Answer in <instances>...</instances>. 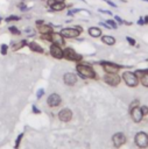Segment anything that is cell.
<instances>
[{
  "instance_id": "6da1fadb",
  "label": "cell",
  "mask_w": 148,
  "mask_h": 149,
  "mask_svg": "<svg viewBox=\"0 0 148 149\" xmlns=\"http://www.w3.org/2000/svg\"><path fill=\"white\" fill-rule=\"evenodd\" d=\"M76 70L78 72V74L82 78H97V74L94 72V70L86 64H78L76 66Z\"/></svg>"
},
{
  "instance_id": "7a4b0ae2",
  "label": "cell",
  "mask_w": 148,
  "mask_h": 149,
  "mask_svg": "<svg viewBox=\"0 0 148 149\" xmlns=\"http://www.w3.org/2000/svg\"><path fill=\"white\" fill-rule=\"evenodd\" d=\"M122 80L129 87H136L139 85V77L132 71H125L122 73Z\"/></svg>"
},
{
  "instance_id": "3957f363",
  "label": "cell",
  "mask_w": 148,
  "mask_h": 149,
  "mask_svg": "<svg viewBox=\"0 0 148 149\" xmlns=\"http://www.w3.org/2000/svg\"><path fill=\"white\" fill-rule=\"evenodd\" d=\"M134 142L135 144L141 148V149H146L148 148V134L145 132H139L136 133L135 137H134Z\"/></svg>"
},
{
  "instance_id": "277c9868",
  "label": "cell",
  "mask_w": 148,
  "mask_h": 149,
  "mask_svg": "<svg viewBox=\"0 0 148 149\" xmlns=\"http://www.w3.org/2000/svg\"><path fill=\"white\" fill-rule=\"evenodd\" d=\"M104 81L111 86H118L121 81V77L118 73H106L104 76Z\"/></svg>"
},
{
  "instance_id": "5b68a950",
  "label": "cell",
  "mask_w": 148,
  "mask_h": 149,
  "mask_svg": "<svg viewBox=\"0 0 148 149\" xmlns=\"http://www.w3.org/2000/svg\"><path fill=\"white\" fill-rule=\"evenodd\" d=\"M100 64L103 65V69L105 70L106 73H118V71L122 68V65H118L111 62H100Z\"/></svg>"
},
{
  "instance_id": "8992f818",
  "label": "cell",
  "mask_w": 148,
  "mask_h": 149,
  "mask_svg": "<svg viewBox=\"0 0 148 149\" xmlns=\"http://www.w3.org/2000/svg\"><path fill=\"white\" fill-rule=\"evenodd\" d=\"M63 57L69 59V61H75V62H78L82 59V56L76 54V51L72 48H65L63 50Z\"/></svg>"
},
{
  "instance_id": "52a82bcc",
  "label": "cell",
  "mask_w": 148,
  "mask_h": 149,
  "mask_svg": "<svg viewBox=\"0 0 148 149\" xmlns=\"http://www.w3.org/2000/svg\"><path fill=\"white\" fill-rule=\"evenodd\" d=\"M129 113H131V118H132V120H133L135 123H139V122L142 121V119H143V114H142L141 108H140L139 106H135V107H133L132 109H129Z\"/></svg>"
},
{
  "instance_id": "ba28073f",
  "label": "cell",
  "mask_w": 148,
  "mask_h": 149,
  "mask_svg": "<svg viewBox=\"0 0 148 149\" xmlns=\"http://www.w3.org/2000/svg\"><path fill=\"white\" fill-rule=\"evenodd\" d=\"M112 142H113V146L114 147L120 148L121 146H124L127 142V137L122 133H117V134H114L112 136Z\"/></svg>"
},
{
  "instance_id": "9c48e42d",
  "label": "cell",
  "mask_w": 148,
  "mask_h": 149,
  "mask_svg": "<svg viewBox=\"0 0 148 149\" xmlns=\"http://www.w3.org/2000/svg\"><path fill=\"white\" fill-rule=\"evenodd\" d=\"M61 34H62L63 37H66V38H75V37H77V36L80 34V31L77 30L75 27H72V28H63V29L61 30Z\"/></svg>"
},
{
  "instance_id": "30bf717a",
  "label": "cell",
  "mask_w": 148,
  "mask_h": 149,
  "mask_svg": "<svg viewBox=\"0 0 148 149\" xmlns=\"http://www.w3.org/2000/svg\"><path fill=\"white\" fill-rule=\"evenodd\" d=\"M50 55L57 59H61V58H63V50L61 49V47L58 44L52 43L50 45Z\"/></svg>"
},
{
  "instance_id": "8fae6325",
  "label": "cell",
  "mask_w": 148,
  "mask_h": 149,
  "mask_svg": "<svg viewBox=\"0 0 148 149\" xmlns=\"http://www.w3.org/2000/svg\"><path fill=\"white\" fill-rule=\"evenodd\" d=\"M58 118H59L61 121H63V122H68V121H70L71 118H72V112H71L69 108H63V109L59 112Z\"/></svg>"
},
{
  "instance_id": "7c38bea8",
  "label": "cell",
  "mask_w": 148,
  "mask_h": 149,
  "mask_svg": "<svg viewBox=\"0 0 148 149\" xmlns=\"http://www.w3.org/2000/svg\"><path fill=\"white\" fill-rule=\"evenodd\" d=\"M61 104V97L57 94V93H52L49 95L48 98V105L50 107H56Z\"/></svg>"
},
{
  "instance_id": "4fadbf2b",
  "label": "cell",
  "mask_w": 148,
  "mask_h": 149,
  "mask_svg": "<svg viewBox=\"0 0 148 149\" xmlns=\"http://www.w3.org/2000/svg\"><path fill=\"white\" fill-rule=\"evenodd\" d=\"M51 42H54L55 44H58V45H64L65 42H64V37L62 36L61 33H51Z\"/></svg>"
},
{
  "instance_id": "5bb4252c",
  "label": "cell",
  "mask_w": 148,
  "mask_h": 149,
  "mask_svg": "<svg viewBox=\"0 0 148 149\" xmlns=\"http://www.w3.org/2000/svg\"><path fill=\"white\" fill-rule=\"evenodd\" d=\"M63 80H64V83H65L66 85H70V86H71V85H75V84H76V81H77V77H76L75 73L68 72V73L64 74Z\"/></svg>"
},
{
  "instance_id": "9a60e30c",
  "label": "cell",
  "mask_w": 148,
  "mask_h": 149,
  "mask_svg": "<svg viewBox=\"0 0 148 149\" xmlns=\"http://www.w3.org/2000/svg\"><path fill=\"white\" fill-rule=\"evenodd\" d=\"M37 30L40 34H51L52 33V28L50 24H41V26H37Z\"/></svg>"
},
{
  "instance_id": "2e32d148",
  "label": "cell",
  "mask_w": 148,
  "mask_h": 149,
  "mask_svg": "<svg viewBox=\"0 0 148 149\" xmlns=\"http://www.w3.org/2000/svg\"><path fill=\"white\" fill-rule=\"evenodd\" d=\"M87 31H89L90 36H92V37H99V36H101V30L98 27H90Z\"/></svg>"
},
{
  "instance_id": "e0dca14e",
  "label": "cell",
  "mask_w": 148,
  "mask_h": 149,
  "mask_svg": "<svg viewBox=\"0 0 148 149\" xmlns=\"http://www.w3.org/2000/svg\"><path fill=\"white\" fill-rule=\"evenodd\" d=\"M49 7H50V9H51L52 12H58V10L64 9V8H65V5H64L63 2H52Z\"/></svg>"
},
{
  "instance_id": "ac0fdd59",
  "label": "cell",
  "mask_w": 148,
  "mask_h": 149,
  "mask_svg": "<svg viewBox=\"0 0 148 149\" xmlns=\"http://www.w3.org/2000/svg\"><path fill=\"white\" fill-rule=\"evenodd\" d=\"M101 41L107 45H113L115 43V38L113 36H110V35H103L101 36Z\"/></svg>"
},
{
  "instance_id": "d6986e66",
  "label": "cell",
  "mask_w": 148,
  "mask_h": 149,
  "mask_svg": "<svg viewBox=\"0 0 148 149\" xmlns=\"http://www.w3.org/2000/svg\"><path fill=\"white\" fill-rule=\"evenodd\" d=\"M28 47H29V49L30 50H33V51H35V52H43V49H42V47L40 45V44H37L36 42H30V43H28Z\"/></svg>"
},
{
  "instance_id": "ffe728a7",
  "label": "cell",
  "mask_w": 148,
  "mask_h": 149,
  "mask_svg": "<svg viewBox=\"0 0 148 149\" xmlns=\"http://www.w3.org/2000/svg\"><path fill=\"white\" fill-rule=\"evenodd\" d=\"M139 80H140V83H141L145 87H148V73H146V74L141 76Z\"/></svg>"
},
{
  "instance_id": "44dd1931",
  "label": "cell",
  "mask_w": 148,
  "mask_h": 149,
  "mask_svg": "<svg viewBox=\"0 0 148 149\" xmlns=\"http://www.w3.org/2000/svg\"><path fill=\"white\" fill-rule=\"evenodd\" d=\"M26 44H28L24 40H22L20 43H16V44H14V47H13V50H17V49H21L22 47H24Z\"/></svg>"
},
{
  "instance_id": "7402d4cb",
  "label": "cell",
  "mask_w": 148,
  "mask_h": 149,
  "mask_svg": "<svg viewBox=\"0 0 148 149\" xmlns=\"http://www.w3.org/2000/svg\"><path fill=\"white\" fill-rule=\"evenodd\" d=\"M106 23L111 27V28H113V29H117L118 28V24H117V22L114 21V20H112V19H108V20H106Z\"/></svg>"
},
{
  "instance_id": "603a6c76",
  "label": "cell",
  "mask_w": 148,
  "mask_h": 149,
  "mask_svg": "<svg viewBox=\"0 0 148 149\" xmlns=\"http://www.w3.org/2000/svg\"><path fill=\"white\" fill-rule=\"evenodd\" d=\"M8 30H9L12 34H14V35H20V30H19L16 27H9Z\"/></svg>"
},
{
  "instance_id": "cb8c5ba5",
  "label": "cell",
  "mask_w": 148,
  "mask_h": 149,
  "mask_svg": "<svg viewBox=\"0 0 148 149\" xmlns=\"http://www.w3.org/2000/svg\"><path fill=\"white\" fill-rule=\"evenodd\" d=\"M19 20H20V17L16 16V15H10V16L6 17V21L7 22H9V21H19Z\"/></svg>"
},
{
  "instance_id": "d4e9b609",
  "label": "cell",
  "mask_w": 148,
  "mask_h": 149,
  "mask_svg": "<svg viewBox=\"0 0 148 149\" xmlns=\"http://www.w3.org/2000/svg\"><path fill=\"white\" fill-rule=\"evenodd\" d=\"M41 38L44 40V41L51 42V35H50V34H41Z\"/></svg>"
},
{
  "instance_id": "484cf974",
  "label": "cell",
  "mask_w": 148,
  "mask_h": 149,
  "mask_svg": "<svg viewBox=\"0 0 148 149\" xmlns=\"http://www.w3.org/2000/svg\"><path fill=\"white\" fill-rule=\"evenodd\" d=\"M141 108V112H142V114H143V116H146V115H148V106H141L140 107Z\"/></svg>"
},
{
  "instance_id": "4316f807",
  "label": "cell",
  "mask_w": 148,
  "mask_h": 149,
  "mask_svg": "<svg viewBox=\"0 0 148 149\" xmlns=\"http://www.w3.org/2000/svg\"><path fill=\"white\" fill-rule=\"evenodd\" d=\"M126 40H127V42H128L131 45H135V44H136L135 40H134L133 37H131V36H127V37H126Z\"/></svg>"
},
{
  "instance_id": "83f0119b",
  "label": "cell",
  "mask_w": 148,
  "mask_h": 149,
  "mask_svg": "<svg viewBox=\"0 0 148 149\" xmlns=\"http://www.w3.org/2000/svg\"><path fill=\"white\" fill-rule=\"evenodd\" d=\"M139 102H140V101H139L138 99L133 100V101H132V104H131V106H129V109H132V108H133V107H135V106H139Z\"/></svg>"
},
{
  "instance_id": "f1b7e54d",
  "label": "cell",
  "mask_w": 148,
  "mask_h": 149,
  "mask_svg": "<svg viewBox=\"0 0 148 149\" xmlns=\"http://www.w3.org/2000/svg\"><path fill=\"white\" fill-rule=\"evenodd\" d=\"M7 49H8V47H7L6 44H2V45H1V54H2V55H6V54H7Z\"/></svg>"
},
{
  "instance_id": "f546056e",
  "label": "cell",
  "mask_w": 148,
  "mask_h": 149,
  "mask_svg": "<svg viewBox=\"0 0 148 149\" xmlns=\"http://www.w3.org/2000/svg\"><path fill=\"white\" fill-rule=\"evenodd\" d=\"M114 20H115L119 24H122V23H124V20H122L120 16H118V15H115V16H114Z\"/></svg>"
},
{
  "instance_id": "4dcf8cb0",
  "label": "cell",
  "mask_w": 148,
  "mask_h": 149,
  "mask_svg": "<svg viewBox=\"0 0 148 149\" xmlns=\"http://www.w3.org/2000/svg\"><path fill=\"white\" fill-rule=\"evenodd\" d=\"M17 7H19L21 10H26V9H27V7H26V5H24L23 2H20V3L17 5Z\"/></svg>"
},
{
  "instance_id": "1f68e13d",
  "label": "cell",
  "mask_w": 148,
  "mask_h": 149,
  "mask_svg": "<svg viewBox=\"0 0 148 149\" xmlns=\"http://www.w3.org/2000/svg\"><path fill=\"white\" fill-rule=\"evenodd\" d=\"M138 24H140V26H143V24H145V21H143V17H140V19L138 20Z\"/></svg>"
},
{
  "instance_id": "d6a6232c",
  "label": "cell",
  "mask_w": 148,
  "mask_h": 149,
  "mask_svg": "<svg viewBox=\"0 0 148 149\" xmlns=\"http://www.w3.org/2000/svg\"><path fill=\"white\" fill-rule=\"evenodd\" d=\"M99 12H101V13H104V14H108V15H112V12H110V10H103V9H99Z\"/></svg>"
},
{
  "instance_id": "836d02e7",
  "label": "cell",
  "mask_w": 148,
  "mask_h": 149,
  "mask_svg": "<svg viewBox=\"0 0 148 149\" xmlns=\"http://www.w3.org/2000/svg\"><path fill=\"white\" fill-rule=\"evenodd\" d=\"M106 2H107V3L110 5V6H112V7H117V5H115L114 2H112L111 0H106Z\"/></svg>"
},
{
  "instance_id": "e575fe53",
  "label": "cell",
  "mask_w": 148,
  "mask_h": 149,
  "mask_svg": "<svg viewBox=\"0 0 148 149\" xmlns=\"http://www.w3.org/2000/svg\"><path fill=\"white\" fill-rule=\"evenodd\" d=\"M42 94H43V90L41 88V90H38V92H37V98H41Z\"/></svg>"
},
{
  "instance_id": "d590c367",
  "label": "cell",
  "mask_w": 148,
  "mask_h": 149,
  "mask_svg": "<svg viewBox=\"0 0 148 149\" xmlns=\"http://www.w3.org/2000/svg\"><path fill=\"white\" fill-rule=\"evenodd\" d=\"M22 136H23V134H21V135H20L19 137H17V140H16V144H15V147H17V146H19V143H20V140H21V137H22Z\"/></svg>"
},
{
  "instance_id": "8d00e7d4",
  "label": "cell",
  "mask_w": 148,
  "mask_h": 149,
  "mask_svg": "<svg viewBox=\"0 0 148 149\" xmlns=\"http://www.w3.org/2000/svg\"><path fill=\"white\" fill-rule=\"evenodd\" d=\"M44 22H43V20H37L36 21V26H41V24H43Z\"/></svg>"
},
{
  "instance_id": "74e56055",
  "label": "cell",
  "mask_w": 148,
  "mask_h": 149,
  "mask_svg": "<svg viewBox=\"0 0 148 149\" xmlns=\"http://www.w3.org/2000/svg\"><path fill=\"white\" fill-rule=\"evenodd\" d=\"M75 28H76V29H77V30H79V31H80V33H82V31H83V28H82V27H80V26H75Z\"/></svg>"
},
{
  "instance_id": "f35d334b",
  "label": "cell",
  "mask_w": 148,
  "mask_h": 149,
  "mask_svg": "<svg viewBox=\"0 0 148 149\" xmlns=\"http://www.w3.org/2000/svg\"><path fill=\"white\" fill-rule=\"evenodd\" d=\"M143 21H145V24H148V15H146L143 17Z\"/></svg>"
},
{
  "instance_id": "ab89813d",
  "label": "cell",
  "mask_w": 148,
  "mask_h": 149,
  "mask_svg": "<svg viewBox=\"0 0 148 149\" xmlns=\"http://www.w3.org/2000/svg\"><path fill=\"white\" fill-rule=\"evenodd\" d=\"M124 23L127 24V26H131V24H132V22H128V21H124Z\"/></svg>"
},
{
  "instance_id": "60d3db41",
  "label": "cell",
  "mask_w": 148,
  "mask_h": 149,
  "mask_svg": "<svg viewBox=\"0 0 148 149\" xmlns=\"http://www.w3.org/2000/svg\"><path fill=\"white\" fill-rule=\"evenodd\" d=\"M33 109H34V112H35V113H40V111H38V109H36V107H33Z\"/></svg>"
},
{
  "instance_id": "b9f144b4",
  "label": "cell",
  "mask_w": 148,
  "mask_h": 149,
  "mask_svg": "<svg viewBox=\"0 0 148 149\" xmlns=\"http://www.w3.org/2000/svg\"><path fill=\"white\" fill-rule=\"evenodd\" d=\"M55 2H64V0H54Z\"/></svg>"
},
{
  "instance_id": "7bdbcfd3",
  "label": "cell",
  "mask_w": 148,
  "mask_h": 149,
  "mask_svg": "<svg viewBox=\"0 0 148 149\" xmlns=\"http://www.w3.org/2000/svg\"><path fill=\"white\" fill-rule=\"evenodd\" d=\"M142 1H146V2H148V0H142Z\"/></svg>"
},
{
  "instance_id": "ee69618b",
  "label": "cell",
  "mask_w": 148,
  "mask_h": 149,
  "mask_svg": "<svg viewBox=\"0 0 148 149\" xmlns=\"http://www.w3.org/2000/svg\"><path fill=\"white\" fill-rule=\"evenodd\" d=\"M0 22H1V17H0Z\"/></svg>"
}]
</instances>
